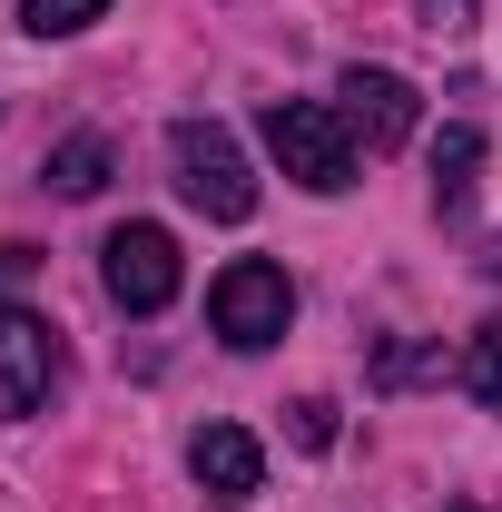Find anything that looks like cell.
<instances>
[{
  "label": "cell",
  "instance_id": "obj_1",
  "mask_svg": "<svg viewBox=\"0 0 502 512\" xmlns=\"http://www.w3.org/2000/svg\"><path fill=\"white\" fill-rule=\"evenodd\" d=\"M168 168H178V197H188L197 217H217V227L256 217V168H247V148L217 119H178L168 128Z\"/></svg>",
  "mask_w": 502,
  "mask_h": 512
},
{
  "label": "cell",
  "instance_id": "obj_2",
  "mask_svg": "<svg viewBox=\"0 0 502 512\" xmlns=\"http://www.w3.org/2000/svg\"><path fill=\"white\" fill-rule=\"evenodd\" d=\"M266 148H276V168L315 197H345L355 188V128L335 119L325 99H266Z\"/></svg>",
  "mask_w": 502,
  "mask_h": 512
},
{
  "label": "cell",
  "instance_id": "obj_3",
  "mask_svg": "<svg viewBox=\"0 0 502 512\" xmlns=\"http://www.w3.org/2000/svg\"><path fill=\"white\" fill-rule=\"evenodd\" d=\"M207 325L256 355V345H276L286 325H296V286H286V266H266V256H237V266H217V286H207Z\"/></svg>",
  "mask_w": 502,
  "mask_h": 512
},
{
  "label": "cell",
  "instance_id": "obj_4",
  "mask_svg": "<svg viewBox=\"0 0 502 512\" xmlns=\"http://www.w3.org/2000/svg\"><path fill=\"white\" fill-rule=\"evenodd\" d=\"M99 276L128 316H158V306H178V237L168 227H119L99 247Z\"/></svg>",
  "mask_w": 502,
  "mask_h": 512
},
{
  "label": "cell",
  "instance_id": "obj_5",
  "mask_svg": "<svg viewBox=\"0 0 502 512\" xmlns=\"http://www.w3.org/2000/svg\"><path fill=\"white\" fill-rule=\"evenodd\" d=\"M335 99H345L335 119L355 128V148H365V158H394V148L414 138V119H424V109H414V79H394V69H365V60L335 79Z\"/></svg>",
  "mask_w": 502,
  "mask_h": 512
},
{
  "label": "cell",
  "instance_id": "obj_6",
  "mask_svg": "<svg viewBox=\"0 0 502 512\" xmlns=\"http://www.w3.org/2000/svg\"><path fill=\"white\" fill-rule=\"evenodd\" d=\"M50 384H60V325L0 306V414H10V424H20V414H40V404H50Z\"/></svg>",
  "mask_w": 502,
  "mask_h": 512
},
{
  "label": "cell",
  "instance_id": "obj_7",
  "mask_svg": "<svg viewBox=\"0 0 502 512\" xmlns=\"http://www.w3.org/2000/svg\"><path fill=\"white\" fill-rule=\"evenodd\" d=\"M188 473H197L207 503H247L256 483H266V453H256L247 424H197L188 434Z\"/></svg>",
  "mask_w": 502,
  "mask_h": 512
},
{
  "label": "cell",
  "instance_id": "obj_8",
  "mask_svg": "<svg viewBox=\"0 0 502 512\" xmlns=\"http://www.w3.org/2000/svg\"><path fill=\"white\" fill-rule=\"evenodd\" d=\"M109 168H119V158H109V138H89V128H79V138L50 148V168H40V178H50L60 197H99V188H109Z\"/></svg>",
  "mask_w": 502,
  "mask_h": 512
},
{
  "label": "cell",
  "instance_id": "obj_9",
  "mask_svg": "<svg viewBox=\"0 0 502 512\" xmlns=\"http://www.w3.org/2000/svg\"><path fill=\"white\" fill-rule=\"evenodd\" d=\"M473 168H483V128H443L434 138V207H463Z\"/></svg>",
  "mask_w": 502,
  "mask_h": 512
},
{
  "label": "cell",
  "instance_id": "obj_10",
  "mask_svg": "<svg viewBox=\"0 0 502 512\" xmlns=\"http://www.w3.org/2000/svg\"><path fill=\"white\" fill-rule=\"evenodd\" d=\"M463 394H473L483 414H502V316L473 325V345H463Z\"/></svg>",
  "mask_w": 502,
  "mask_h": 512
},
{
  "label": "cell",
  "instance_id": "obj_11",
  "mask_svg": "<svg viewBox=\"0 0 502 512\" xmlns=\"http://www.w3.org/2000/svg\"><path fill=\"white\" fill-rule=\"evenodd\" d=\"M89 20H109V0H20V30H40V40H69Z\"/></svg>",
  "mask_w": 502,
  "mask_h": 512
},
{
  "label": "cell",
  "instance_id": "obj_12",
  "mask_svg": "<svg viewBox=\"0 0 502 512\" xmlns=\"http://www.w3.org/2000/svg\"><path fill=\"white\" fill-rule=\"evenodd\" d=\"M286 434H296L306 453H325V444H335V404H325V394H306V404L286 414Z\"/></svg>",
  "mask_w": 502,
  "mask_h": 512
},
{
  "label": "cell",
  "instance_id": "obj_13",
  "mask_svg": "<svg viewBox=\"0 0 502 512\" xmlns=\"http://www.w3.org/2000/svg\"><path fill=\"white\" fill-rule=\"evenodd\" d=\"M30 276H40V247H0V296H20Z\"/></svg>",
  "mask_w": 502,
  "mask_h": 512
}]
</instances>
